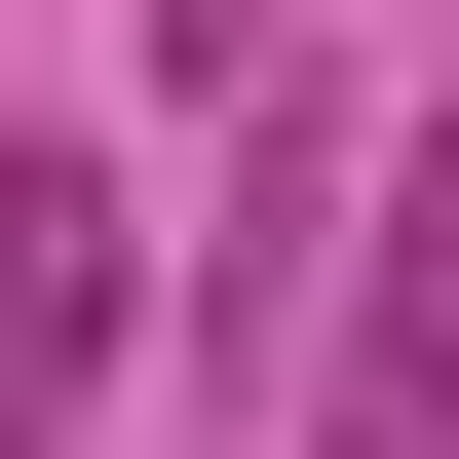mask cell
<instances>
[{"label":"cell","mask_w":459,"mask_h":459,"mask_svg":"<svg viewBox=\"0 0 459 459\" xmlns=\"http://www.w3.org/2000/svg\"><path fill=\"white\" fill-rule=\"evenodd\" d=\"M307 230H344V153H307V115H230V268H192V421H268V383H307Z\"/></svg>","instance_id":"6da1fadb"},{"label":"cell","mask_w":459,"mask_h":459,"mask_svg":"<svg viewBox=\"0 0 459 459\" xmlns=\"http://www.w3.org/2000/svg\"><path fill=\"white\" fill-rule=\"evenodd\" d=\"M115 383V153H0V421Z\"/></svg>","instance_id":"7a4b0ae2"},{"label":"cell","mask_w":459,"mask_h":459,"mask_svg":"<svg viewBox=\"0 0 459 459\" xmlns=\"http://www.w3.org/2000/svg\"><path fill=\"white\" fill-rule=\"evenodd\" d=\"M153 77H268V0H153Z\"/></svg>","instance_id":"3957f363"}]
</instances>
